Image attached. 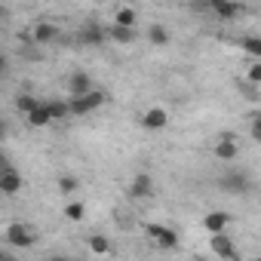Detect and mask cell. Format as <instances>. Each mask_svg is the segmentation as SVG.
I'll return each instance as SVG.
<instances>
[{
    "label": "cell",
    "instance_id": "6da1fadb",
    "mask_svg": "<svg viewBox=\"0 0 261 261\" xmlns=\"http://www.w3.org/2000/svg\"><path fill=\"white\" fill-rule=\"evenodd\" d=\"M4 240H7V246L28 249V246H34V243H37V233H34L25 221H10V224H7V230H4Z\"/></svg>",
    "mask_w": 261,
    "mask_h": 261
},
{
    "label": "cell",
    "instance_id": "7a4b0ae2",
    "mask_svg": "<svg viewBox=\"0 0 261 261\" xmlns=\"http://www.w3.org/2000/svg\"><path fill=\"white\" fill-rule=\"evenodd\" d=\"M145 233H148L160 249H166V252H175V249H178V233H175L172 227H166V224L148 221V224H145Z\"/></svg>",
    "mask_w": 261,
    "mask_h": 261
},
{
    "label": "cell",
    "instance_id": "3957f363",
    "mask_svg": "<svg viewBox=\"0 0 261 261\" xmlns=\"http://www.w3.org/2000/svg\"><path fill=\"white\" fill-rule=\"evenodd\" d=\"M105 101H108V95H105L101 89H95V92H89V95H83V98H68L71 117H86V114H92L95 108H101Z\"/></svg>",
    "mask_w": 261,
    "mask_h": 261
},
{
    "label": "cell",
    "instance_id": "277c9868",
    "mask_svg": "<svg viewBox=\"0 0 261 261\" xmlns=\"http://www.w3.org/2000/svg\"><path fill=\"white\" fill-rule=\"evenodd\" d=\"M218 188H221V191H227V194H249V191H252V181H249V175H246V172L230 169V172H224V175L218 178Z\"/></svg>",
    "mask_w": 261,
    "mask_h": 261
},
{
    "label": "cell",
    "instance_id": "5b68a950",
    "mask_svg": "<svg viewBox=\"0 0 261 261\" xmlns=\"http://www.w3.org/2000/svg\"><path fill=\"white\" fill-rule=\"evenodd\" d=\"M22 188H25L22 172H19L10 160H4V172H0V191H4L7 197H13V194H19Z\"/></svg>",
    "mask_w": 261,
    "mask_h": 261
},
{
    "label": "cell",
    "instance_id": "8992f818",
    "mask_svg": "<svg viewBox=\"0 0 261 261\" xmlns=\"http://www.w3.org/2000/svg\"><path fill=\"white\" fill-rule=\"evenodd\" d=\"M209 249H212V255L218 261H240V252H237V246H233V240L227 233H215L209 240Z\"/></svg>",
    "mask_w": 261,
    "mask_h": 261
},
{
    "label": "cell",
    "instance_id": "52a82bcc",
    "mask_svg": "<svg viewBox=\"0 0 261 261\" xmlns=\"http://www.w3.org/2000/svg\"><path fill=\"white\" fill-rule=\"evenodd\" d=\"M77 40L86 43V46H105L111 37H108V28H101V25H95V22H86V25H80Z\"/></svg>",
    "mask_w": 261,
    "mask_h": 261
},
{
    "label": "cell",
    "instance_id": "ba28073f",
    "mask_svg": "<svg viewBox=\"0 0 261 261\" xmlns=\"http://www.w3.org/2000/svg\"><path fill=\"white\" fill-rule=\"evenodd\" d=\"M68 98H83V95H89V92H95V86H92V77L86 74V71H74L71 77H68Z\"/></svg>",
    "mask_w": 261,
    "mask_h": 261
},
{
    "label": "cell",
    "instance_id": "9c48e42d",
    "mask_svg": "<svg viewBox=\"0 0 261 261\" xmlns=\"http://www.w3.org/2000/svg\"><path fill=\"white\" fill-rule=\"evenodd\" d=\"M129 197H133V200L154 197V178H151V172H136L133 185H129Z\"/></svg>",
    "mask_w": 261,
    "mask_h": 261
},
{
    "label": "cell",
    "instance_id": "30bf717a",
    "mask_svg": "<svg viewBox=\"0 0 261 261\" xmlns=\"http://www.w3.org/2000/svg\"><path fill=\"white\" fill-rule=\"evenodd\" d=\"M31 40H34V46H49L53 40H59V25H53V22H37V25L31 28Z\"/></svg>",
    "mask_w": 261,
    "mask_h": 261
},
{
    "label": "cell",
    "instance_id": "8fae6325",
    "mask_svg": "<svg viewBox=\"0 0 261 261\" xmlns=\"http://www.w3.org/2000/svg\"><path fill=\"white\" fill-rule=\"evenodd\" d=\"M166 123H169V111L166 108H151L142 117V129H148V133H160V129H166Z\"/></svg>",
    "mask_w": 261,
    "mask_h": 261
},
{
    "label": "cell",
    "instance_id": "7c38bea8",
    "mask_svg": "<svg viewBox=\"0 0 261 261\" xmlns=\"http://www.w3.org/2000/svg\"><path fill=\"white\" fill-rule=\"evenodd\" d=\"M212 13H215L221 22H233V19H240V16L246 13V7L233 4V0H212Z\"/></svg>",
    "mask_w": 261,
    "mask_h": 261
},
{
    "label": "cell",
    "instance_id": "4fadbf2b",
    "mask_svg": "<svg viewBox=\"0 0 261 261\" xmlns=\"http://www.w3.org/2000/svg\"><path fill=\"white\" fill-rule=\"evenodd\" d=\"M227 221H230V215H227V212H221V209H215V212H206V215H203V227H206L212 237H215V233H224Z\"/></svg>",
    "mask_w": 261,
    "mask_h": 261
},
{
    "label": "cell",
    "instance_id": "5bb4252c",
    "mask_svg": "<svg viewBox=\"0 0 261 261\" xmlns=\"http://www.w3.org/2000/svg\"><path fill=\"white\" fill-rule=\"evenodd\" d=\"M237 154H240V148H237V139L233 136H221L218 142H215V157L218 160H237Z\"/></svg>",
    "mask_w": 261,
    "mask_h": 261
},
{
    "label": "cell",
    "instance_id": "9a60e30c",
    "mask_svg": "<svg viewBox=\"0 0 261 261\" xmlns=\"http://www.w3.org/2000/svg\"><path fill=\"white\" fill-rule=\"evenodd\" d=\"M46 108H49L53 123H62V120L71 117V105H68V98H46Z\"/></svg>",
    "mask_w": 261,
    "mask_h": 261
},
{
    "label": "cell",
    "instance_id": "2e32d148",
    "mask_svg": "<svg viewBox=\"0 0 261 261\" xmlns=\"http://www.w3.org/2000/svg\"><path fill=\"white\" fill-rule=\"evenodd\" d=\"M25 123H28L31 129H43V126H49V123H53V117H49V108H46V98L40 101V108H37V111H31V114L25 117Z\"/></svg>",
    "mask_w": 261,
    "mask_h": 261
},
{
    "label": "cell",
    "instance_id": "e0dca14e",
    "mask_svg": "<svg viewBox=\"0 0 261 261\" xmlns=\"http://www.w3.org/2000/svg\"><path fill=\"white\" fill-rule=\"evenodd\" d=\"M108 37L114 40V43H133L136 40V28H123V25H108Z\"/></svg>",
    "mask_w": 261,
    "mask_h": 261
},
{
    "label": "cell",
    "instance_id": "ac0fdd59",
    "mask_svg": "<svg viewBox=\"0 0 261 261\" xmlns=\"http://www.w3.org/2000/svg\"><path fill=\"white\" fill-rule=\"evenodd\" d=\"M86 246H89V252H95V255H101V258L111 255V240H108L105 233H92V237L86 240Z\"/></svg>",
    "mask_w": 261,
    "mask_h": 261
},
{
    "label": "cell",
    "instance_id": "d6986e66",
    "mask_svg": "<svg viewBox=\"0 0 261 261\" xmlns=\"http://www.w3.org/2000/svg\"><path fill=\"white\" fill-rule=\"evenodd\" d=\"M40 101H43V98H37V95H28V92H22V95L16 98V111L28 117L31 111H37V108H40Z\"/></svg>",
    "mask_w": 261,
    "mask_h": 261
},
{
    "label": "cell",
    "instance_id": "ffe728a7",
    "mask_svg": "<svg viewBox=\"0 0 261 261\" xmlns=\"http://www.w3.org/2000/svg\"><path fill=\"white\" fill-rule=\"evenodd\" d=\"M136 10H129V7H120L117 16H114V25H123V28H136Z\"/></svg>",
    "mask_w": 261,
    "mask_h": 261
},
{
    "label": "cell",
    "instance_id": "44dd1931",
    "mask_svg": "<svg viewBox=\"0 0 261 261\" xmlns=\"http://www.w3.org/2000/svg\"><path fill=\"white\" fill-rule=\"evenodd\" d=\"M148 40H151L154 46H166V43H169V31H166L163 25H148Z\"/></svg>",
    "mask_w": 261,
    "mask_h": 261
},
{
    "label": "cell",
    "instance_id": "7402d4cb",
    "mask_svg": "<svg viewBox=\"0 0 261 261\" xmlns=\"http://www.w3.org/2000/svg\"><path fill=\"white\" fill-rule=\"evenodd\" d=\"M83 215H86L83 203H80V200H68V206H65V218H68V221H83Z\"/></svg>",
    "mask_w": 261,
    "mask_h": 261
},
{
    "label": "cell",
    "instance_id": "603a6c76",
    "mask_svg": "<svg viewBox=\"0 0 261 261\" xmlns=\"http://www.w3.org/2000/svg\"><path fill=\"white\" fill-rule=\"evenodd\" d=\"M237 89L243 92V98H249V101H261V89H258L255 83H249V80H237Z\"/></svg>",
    "mask_w": 261,
    "mask_h": 261
},
{
    "label": "cell",
    "instance_id": "cb8c5ba5",
    "mask_svg": "<svg viewBox=\"0 0 261 261\" xmlns=\"http://www.w3.org/2000/svg\"><path fill=\"white\" fill-rule=\"evenodd\" d=\"M77 188H80L77 175H62V178H59V191H62L65 197H74V194H77Z\"/></svg>",
    "mask_w": 261,
    "mask_h": 261
},
{
    "label": "cell",
    "instance_id": "d4e9b609",
    "mask_svg": "<svg viewBox=\"0 0 261 261\" xmlns=\"http://www.w3.org/2000/svg\"><path fill=\"white\" fill-rule=\"evenodd\" d=\"M240 46H243L249 56H255V59L261 62V37H243V40H240Z\"/></svg>",
    "mask_w": 261,
    "mask_h": 261
},
{
    "label": "cell",
    "instance_id": "484cf974",
    "mask_svg": "<svg viewBox=\"0 0 261 261\" xmlns=\"http://www.w3.org/2000/svg\"><path fill=\"white\" fill-rule=\"evenodd\" d=\"M249 133H252V142L261 145V111L249 114Z\"/></svg>",
    "mask_w": 261,
    "mask_h": 261
},
{
    "label": "cell",
    "instance_id": "4316f807",
    "mask_svg": "<svg viewBox=\"0 0 261 261\" xmlns=\"http://www.w3.org/2000/svg\"><path fill=\"white\" fill-rule=\"evenodd\" d=\"M246 80L255 83V86H261V62H252V65L246 68Z\"/></svg>",
    "mask_w": 261,
    "mask_h": 261
},
{
    "label": "cell",
    "instance_id": "83f0119b",
    "mask_svg": "<svg viewBox=\"0 0 261 261\" xmlns=\"http://www.w3.org/2000/svg\"><path fill=\"white\" fill-rule=\"evenodd\" d=\"M0 261H16V255L10 249H0Z\"/></svg>",
    "mask_w": 261,
    "mask_h": 261
},
{
    "label": "cell",
    "instance_id": "f1b7e54d",
    "mask_svg": "<svg viewBox=\"0 0 261 261\" xmlns=\"http://www.w3.org/2000/svg\"><path fill=\"white\" fill-rule=\"evenodd\" d=\"M49 261H74V258H68V255H53Z\"/></svg>",
    "mask_w": 261,
    "mask_h": 261
},
{
    "label": "cell",
    "instance_id": "f546056e",
    "mask_svg": "<svg viewBox=\"0 0 261 261\" xmlns=\"http://www.w3.org/2000/svg\"><path fill=\"white\" fill-rule=\"evenodd\" d=\"M197 261H203V258H197Z\"/></svg>",
    "mask_w": 261,
    "mask_h": 261
},
{
    "label": "cell",
    "instance_id": "4dcf8cb0",
    "mask_svg": "<svg viewBox=\"0 0 261 261\" xmlns=\"http://www.w3.org/2000/svg\"><path fill=\"white\" fill-rule=\"evenodd\" d=\"M255 261H261V258H255Z\"/></svg>",
    "mask_w": 261,
    "mask_h": 261
}]
</instances>
